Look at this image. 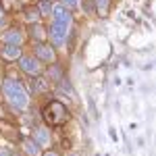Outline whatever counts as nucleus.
<instances>
[{"label": "nucleus", "mask_w": 156, "mask_h": 156, "mask_svg": "<svg viewBox=\"0 0 156 156\" xmlns=\"http://www.w3.org/2000/svg\"><path fill=\"white\" fill-rule=\"evenodd\" d=\"M25 19H27L29 23H37V21H40V11H37V9H27V11H25Z\"/></svg>", "instance_id": "obj_12"}, {"label": "nucleus", "mask_w": 156, "mask_h": 156, "mask_svg": "<svg viewBox=\"0 0 156 156\" xmlns=\"http://www.w3.org/2000/svg\"><path fill=\"white\" fill-rule=\"evenodd\" d=\"M2 54H4V58H21V48L19 46H15V44H6V48L2 50Z\"/></svg>", "instance_id": "obj_9"}, {"label": "nucleus", "mask_w": 156, "mask_h": 156, "mask_svg": "<svg viewBox=\"0 0 156 156\" xmlns=\"http://www.w3.org/2000/svg\"><path fill=\"white\" fill-rule=\"evenodd\" d=\"M0 23H2V11H0Z\"/></svg>", "instance_id": "obj_22"}, {"label": "nucleus", "mask_w": 156, "mask_h": 156, "mask_svg": "<svg viewBox=\"0 0 156 156\" xmlns=\"http://www.w3.org/2000/svg\"><path fill=\"white\" fill-rule=\"evenodd\" d=\"M31 34H34V37H36V40H44V37H46V31H44V27H40L37 23L31 27Z\"/></svg>", "instance_id": "obj_15"}, {"label": "nucleus", "mask_w": 156, "mask_h": 156, "mask_svg": "<svg viewBox=\"0 0 156 156\" xmlns=\"http://www.w3.org/2000/svg\"><path fill=\"white\" fill-rule=\"evenodd\" d=\"M2 92H4L6 100H9V102H11L15 108H19V110H25V108L29 106V98H27V92L23 90V85L19 83L17 79H6V81L2 83Z\"/></svg>", "instance_id": "obj_1"}, {"label": "nucleus", "mask_w": 156, "mask_h": 156, "mask_svg": "<svg viewBox=\"0 0 156 156\" xmlns=\"http://www.w3.org/2000/svg\"><path fill=\"white\" fill-rule=\"evenodd\" d=\"M37 9H40V12H42L44 17H48L50 12H52V4H50V0H42Z\"/></svg>", "instance_id": "obj_14"}, {"label": "nucleus", "mask_w": 156, "mask_h": 156, "mask_svg": "<svg viewBox=\"0 0 156 156\" xmlns=\"http://www.w3.org/2000/svg\"><path fill=\"white\" fill-rule=\"evenodd\" d=\"M108 133H110V140H112V142H119V135H117V131H115L112 127L108 129Z\"/></svg>", "instance_id": "obj_19"}, {"label": "nucleus", "mask_w": 156, "mask_h": 156, "mask_svg": "<svg viewBox=\"0 0 156 156\" xmlns=\"http://www.w3.org/2000/svg\"><path fill=\"white\" fill-rule=\"evenodd\" d=\"M44 156H58V154H56V152H46Z\"/></svg>", "instance_id": "obj_20"}, {"label": "nucleus", "mask_w": 156, "mask_h": 156, "mask_svg": "<svg viewBox=\"0 0 156 156\" xmlns=\"http://www.w3.org/2000/svg\"><path fill=\"white\" fill-rule=\"evenodd\" d=\"M50 85H48V81L46 79H42V77H37L36 79V85H34V90H37V92H46Z\"/></svg>", "instance_id": "obj_16"}, {"label": "nucleus", "mask_w": 156, "mask_h": 156, "mask_svg": "<svg viewBox=\"0 0 156 156\" xmlns=\"http://www.w3.org/2000/svg\"><path fill=\"white\" fill-rule=\"evenodd\" d=\"M52 17H54V23L62 25V27H69L71 25V12L65 4H56L52 6Z\"/></svg>", "instance_id": "obj_3"}, {"label": "nucleus", "mask_w": 156, "mask_h": 156, "mask_svg": "<svg viewBox=\"0 0 156 156\" xmlns=\"http://www.w3.org/2000/svg\"><path fill=\"white\" fill-rule=\"evenodd\" d=\"M44 119L48 121L50 125H60V123H65V121L69 119V110L62 106L58 100H54V102H50L48 106H46Z\"/></svg>", "instance_id": "obj_2"}, {"label": "nucleus", "mask_w": 156, "mask_h": 156, "mask_svg": "<svg viewBox=\"0 0 156 156\" xmlns=\"http://www.w3.org/2000/svg\"><path fill=\"white\" fill-rule=\"evenodd\" d=\"M58 87H60V92H62V94H69L71 98H75V90H73V85L69 83V81L60 79V81H58Z\"/></svg>", "instance_id": "obj_11"}, {"label": "nucleus", "mask_w": 156, "mask_h": 156, "mask_svg": "<svg viewBox=\"0 0 156 156\" xmlns=\"http://www.w3.org/2000/svg\"><path fill=\"white\" fill-rule=\"evenodd\" d=\"M4 42L19 46V44L23 42V31H21V29H9V31L4 34Z\"/></svg>", "instance_id": "obj_6"}, {"label": "nucleus", "mask_w": 156, "mask_h": 156, "mask_svg": "<svg viewBox=\"0 0 156 156\" xmlns=\"http://www.w3.org/2000/svg\"><path fill=\"white\" fill-rule=\"evenodd\" d=\"M62 4H65L67 9H75V6H77V0H62Z\"/></svg>", "instance_id": "obj_18"}, {"label": "nucleus", "mask_w": 156, "mask_h": 156, "mask_svg": "<svg viewBox=\"0 0 156 156\" xmlns=\"http://www.w3.org/2000/svg\"><path fill=\"white\" fill-rule=\"evenodd\" d=\"M48 36H50V40H52V44H54V46H62V44L67 42V27L52 23Z\"/></svg>", "instance_id": "obj_5"}, {"label": "nucleus", "mask_w": 156, "mask_h": 156, "mask_svg": "<svg viewBox=\"0 0 156 156\" xmlns=\"http://www.w3.org/2000/svg\"><path fill=\"white\" fill-rule=\"evenodd\" d=\"M36 56L46 60V62H50V60H54V50L50 48V46H46V44H40L36 48Z\"/></svg>", "instance_id": "obj_7"}, {"label": "nucleus", "mask_w": 156, "mask_h": 156, "mask_svg": "<svg viewBox=\"0 0 156 156\" xmlns=\"http://www.w3.org/2000/svg\"><path fill=\"white\" fill-rule=\"evenodd\" d=\"M108 2H110V0H96V6H98V11L102 12V15H106V11H108Z\"/></svg>", "instance_id": "obj_17"}, {"label": "nucleus", "mask_w": 156, "mask_h": 156, "mask_svg": "<svg viewBox=\"0 0 156 156\" xmlns=\"http://www.w3.org/2000/svg\"><path fill=\"white\" fill-rule=\"evenodd\" d=\"M23 148H25V152L29 156H37L40 154V144H37L36 140H27V142H23Z\"/></svg>", "instance_id": "obj_10"}, {"label": "nucleus", "mask_w": 156, "mask_h": 156, "mask_svg": "<svg viewBox=\"0 0 156 156\" xmlns=\"http://www.w3.org/2000/svg\"><path fill=\"white\" fill-rule=\"evenodd\" d=\"M48 75L54 79V81H60V79H62V69H60L58 65H54L52 69H48Z\"/></svg>", "instance_id": "obj_13"}, {"label": "nucleus", "mask_w": 156, "mask_h": 156, "mask_svg": "<svg viewBox=\"0 0 156 156\" xmlns=\"http://www.w3.org/2000/svg\"><path fill=\"white\" fill-rule=\"evenodd\" d=\"M34 140H36L40 146H48L50 144L48 129H44V127H36V129H34Z\"/></svg>", "instance_id": "obj_8"}, {"label": "nucleus", "mask_w": 156, "mask_h": 156, "mask_svg": "<svg viewBox=\"0 0 156 156\" xmlns=\"http://www.w3.org/2000/svg\"><path fill=\"white\" fill-rule=\"evenodd\" d=\"M0 156H9V152L6 150H0Z\"/></svg>", "instance_id": "obj_21"}, {"label": "nucleus", "mask_w": 156, "mask_h": 156, "mask_svg": "<svg viewBox=\"0 0 156 156\" xmlns=\"http://www.w3.org/2000/svg\"><path fill=\"white\" fill-rule=\"evenodd\" d=\"M19 67L23 69L27 75H40L42 73V65H40V60L34 58V56H21L19 58Z\"/></svg>", "instance_id": "obj_4"}]
</instances>
